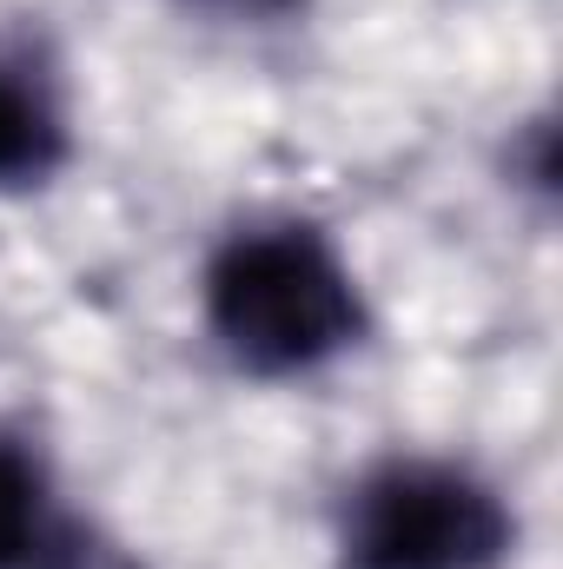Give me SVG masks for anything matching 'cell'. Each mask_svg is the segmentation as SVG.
Instances as JSON below:
<instances>
[{"instance_id":"obj_2","label":"cell","mask_w":563,"mask_h":569,"mask_svg":"<svg viewBox=\"0 0 563 569\" xmlns=\"http://www.w3.org/2000/svg\"><path fill=\"white\" fill-rule=\"evenodd\" d=\"M504 550L497 490L457 463L392 457L345 503V569H491Z\"/></svg>"},{"instance_id":"obj_3","label":"cell","mask_w":563,"mask_h":569,"mask_svg":"<svg viewBox=\"0 0 563 569\" xmlns=\"http://www.w3.org/2000/svg\"><path fill=\"white\" fill-rule=\"evenodd\" d=\"M60 152H67V127H60L47 87L0 67V186L47 179L60 166Z\"/></svg>"},{"instance_id":"obj_1","label":"cell","mask_w":563,"mask_h":569,"mask_svg":"<svg viewBox=\"0 0 563 569\" xmlns=\"http://www.w3.org/2000/svg\"><path fill=\"white\" fill-rule=\"evenodd\" d=\"M206 325L226 358L253 378H292L365 331V305L352 266L332 252L318 226H253L233 232L206 266Z\"/></svg>"},{"instance_id":"obj_5","label":"cell","mask_w":563,"mask_h":569,"mask_svg":"<svg viewBox=\"0 0 563 569\" xmlns=\"http://www.w3.org/2000/svg\"><path fill=\"white\" fill-rule=\"evenodd\" d=\"M199 7H219V13H239V20H273V13L298 7V0H199Z\"/></svg>"},{"instance_id":"obj_4","label":"cell","mask_w":563,"mask_h":569,"mask_svg":"<svg viewBox=\"0 0 563 569\" xmlns=\"http://www.w3.org/2000/svg\"><path fill=\"white\" fill-rule=\"evenodd\" d=\"M53 557L47 470L27 443L0 437V569H40Z\"/></svg>"}]
</instances>
